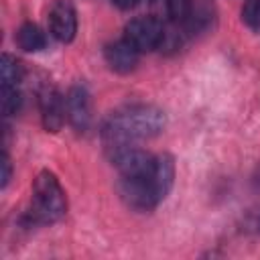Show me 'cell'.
<instances>
[{"label":"cell","instance_id":"16","mask_svg":"<svg viewBox=\"0 0 260 260\" xmlns=\"http://www.w3.org/2000/svg\"><path fill=\"white\" fill-rule=\"evenodd\" d=\"M118 8H132V6H136L140 0H112Z\"/></svg>","mask_w":260,"mask_h":260},{"label":"cell","instance_id":"9","mask_svg":"<svg viewBox=\"0 0 260 260\" xmlns=\"http://www.w3.org/2000/svg\"><path fill=\"white\" fill-rule=\"evenodd\" d=\"M138 51L126 41L120 39L116 43H110L104 51V57L108 61V65L116 71V73H130L136 65H138Z\"/></svg>","mask_w":260,"mask_h":260},{"label":"cell","instance_id":"1","mask_svg":"<svg viewBox=\"0 0 260 260\" xmlns=\"http://www.w3.org/2000/svg\"><path fill=\"white\" fill-rule=\"evenodd\" d=\"M167 124V116L162 110L154 106H130L108 118L104 124L102 136L108 148L132 144L136 140L152 138L162 132Z\"/></svg>","mask_w":260,"mask_h":260},{"label":"cell","instance_id":"6","mask_svg":"<svg viewBox=\"0 0 260 260\" xmlns=\"http://www.w3.org/2000/svg\"><path fill=\"white\" fill-rule=\"evenodd\" d=\"M49 32L61 41L71 43L77 32V12L69 0H57L49 10Z\"/></svg>","mask_w":260,"mask_h":260},{"label":"cell","instance_id":"14","mask_svg":"<svg viewBox=\"0 0 260 260\" xmlns=\"http://www.w3.org/2000/svg\"><path fill=\"white\" fill-rule=\"evenodd\" d=\"M242 20L256 32H260V0H248L242 8Z\"/></svg>","mask_w":260,"mask_h":260},{"label":"cell","instance_id":"2","mask_svg":"<svg viewBox=\"0 0 260 260\" xmlns=\"http://www.w3.org/2000/svg\"><path fill=\"white\" fill-rule=\"evenodd\" d=\"M175 179V165L169 154L156 156L154 169L142 177H120L118 191L122 199L138 211L154 209L171 191Z\"/></svg>","mask_w":260,"mask_h":260},{"label":"cell","instance_id":"15","mask_svg":"<svg viewBox=\"0 0 260 260\" xmlns=\"http://www.w3.org/2000/svg\"><path fill=\"white\" fill-rule=\"evenodd\" d=\"M0 167H2V187H6L8 185V181H10V158H8V154L6 152H2V158H0Z\"/></svg>","mask_w":260,"mask_h":260},{"label":"cell","instance_id":"13","mask_svg":"<svg viewBox=\"0 0 260 260\" xmlns=\"http://www.w3.org/2000/svg\"><path fill=\"white\" fill-rule=\"evenodd\" d=\"M22 104V95L18 91V87H2V98H0V106H2V114L4 116H12L20 110Z\"/></svg>","mask_w":260,"mask_h":260},{"label":"cell","instance_id":"10","mask_svg":"<svg viewBox=\"0 0 260 260\" xmlns=\"http://www.w3.org/2000/svg\"><path fill=\"white\" fill-rule=\"evenodd\" d=\"M191 14V0H150V16L162 24H179Z\"/></svg>","mask_w":260,"mask_h":260},{"label":"cell","instance_id":"8","mask_svg":"<svg viewBox=\"0 0 260 260\" xmlns=\"http://www.w3.org/2000/svg\"><path fill=\"white\" fill-rule=\"evenodd\" d=\"M67 120L75 130H85L89 126V95L83 85H73L65 98Z\"/></svg>","mask_w":260,"mask_h":260},{"label":"cell","instance_id":"11","mask_svg":"<svg viewBox=\"0 0 260 260\" xmlns=\"http://www.w3.org/2000/svg\"><path fill=\"white\" fill-rule=\"evenodd\" d=\"M16 41L20 45V49L28 51V53H35V51H41L45 49L47 45V39H45V32L32 24V22H26L18 28V35H16Z\"/></svg>","mask_w":260,"mask_h":260},{"label":"cell","instance_id":"3","mask_svg":"<svg viewBox=\"0 0 260 260\" xmlns=\"http://www.w3.org/2000/svg\"><path fill=\"white\" fill-rule=\"evenodd\" d=\"M67 211V197L59 179L51 171H41L32 183L28 217L35 223H55Z\"/></svg>","mask_w":260,"mask_h":260},{"label":"cell","instance_id":"4","mask_svg":"<svg viewBox=\"0 0 260 260\" xmlns=\"http://www.w3.org/2000/svg\"><path fill=\"white\" fill-rule=\"evenodd\" d=\"M124 39L138 51V53H148L154 51L162 45L165 41V24L158 22L152 16H140L132 18L124 26Z\"/></svg>","mask_w":260,"mask_h":260},{"label":"cell","instance_id":"5","mask_svg":"<svg viewBox=\"0 0 260 260\" xmlns=\"http://www.w3.org/2000/svg\"><path fill=\"white\" fill-rule=\"evenodd\" d=\"M112 150V162L120 171V177H142L154 169L156 156L148 154L146 150L134 148L130 144L114 146Z\"/></svg>","mask_w":260,"mask_h":260},{"label":"cell","instance_id":"12","mask_svg":"<svg viewBox=\"0 0 260 260\" xmlns=\"http://www.w3.org/2000/svg\"><path fill=\"white\" fill-rule=\"evenodd\" d=\"M22 79V65L16 57L8 55V53H2L0 57V81H2V87H18Z\"/></svg>","mask_w":260,"mask_h":260},{"label":"cell","instance_id":"7","mask_svg":"<svg viewBox=\"0 0 260 260\" xmlns=\"http://www.w3.org/2000/svg\"><path fill=\"white\" fill-rule=\"evenodd\" d=\"M39 104H41V118H43V126L47 132H59L63 122H65V102L61 98V93L53 87V85H45L41 95H39Z\"/></svg>","mask_w":260,"mask_h":260}]
</instances>
